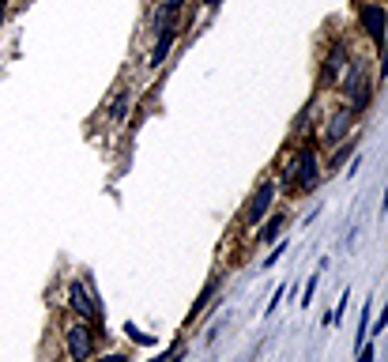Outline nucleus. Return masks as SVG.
<instances>
[{
	"label": "nucleus",
	"mask_w": 388,
	"mask_h": 362,
	"mask_svg": "<svg viewBox=\"0 0 388 362\" xmlns=\"http://www.w3.org/2000/svg\"><path fill=\"white\" fill-rule=\"evenodd\" d=\"M347 302H351V291H343V298L336 302V310H332V325L343 321V313H347Z\"/></svg>",
	"instance_id": "obj_15"
},
{
	"label": "nucleus",
	"mask_w": 388,
	"mask_h": 362,
	"mask_svg": "<svg viewBox=\"0 0 388 362\" xmlns=\"http://www.w3.org/2000/svg\"><path fill=\"white\" fill-rule=\"evenodd\" d=\"M275 193H279V185L275 181H260L257 189H253L249 196V204L241 207V223L245 227H260L264 219L272 215V204H275Z\"/></svg>",
	"instance_id": "obj_3"
},
{
	"label": "nucleus",
	"mask_w": 388,
	"mask_h": 362,
	"mask_svg": "<svg viewBox=\"0 0 388 362\" xmlns=\"http://www.w3.org/2000/svg\"><path fill=\"white\" fill-rule=\"evenodd\" d=\"M283 227H286V215H283V212H272V215L257 227V241H260V246H264V241H275V238L283 234Z\"/></svg>",
	"instance_id": "obj_10"
},
{
	"label": "nucleus",
	"mask_w": 388,
	"mask_h": 362,
	"mask_svg": "<svg viewBox=\"0 0 388 362\" xmlns=\"http://www.w3.org/2000/svg\"><path fill=\"white\" fill-rule=\"evenodd\" d=\"M215 291H219V279H207V287L200 291V298L193 302V310H188V321H196V317H200V313L207 310V302L215 298Z\"/></svg>",
	"instance_id": "obj_13"
},
{
	"label": "nucleus",
	"mask_w": 388,
	"mask_h": 362,
	"mask_svg": "<svg viewBox=\"0 0 388 362\" xmlns=\"http://www.w3.org/2000/svg\"><path fill=\"white\" fill-rule=\"evenodd\" d=\"M347 61H351V49L343 46V42H336V46L328 49V57H325V83H336L343 68H347Z\"/></svg>",
	"instance_id": "obj_8"
},
{
	"label": "nucleus",
	"mask_w": 388,
	"mask_h": 362,
	"mask_svg": "<svg viewBox=\"0 0 388 362\" xmlns=\"http://www.w3.org/2000/svg\"><path fill=\"white\" fill-rule=\"evenodd\" d=\"M358 27L365 30V38H370L373 46H384V35H388V12H384V4H377V0L362 4L358 8Z\"/></svg>",
	"instance_id": "obj_5"
},
{
	"label": "nucleus",
	"mask_w": 388,
	"mask_h": 362,
	"mask_svg": "<svg viewBox=\"0 0 388 362\" xmlns=\"http://www.w3.org/2000/svg\"><path fill=\"white\" fill-rule=\"evenodd\" d=\"M125 106H128V95H121L117 102H114V109H109V117H114V121H121V117H125Z\"/></svg>",
	"instance_id": "obj_20"
},
{
	"label": "nucleus",
	"mask_w": 388,
	"mask_h": 362,
	"mask_svg": "<svg viewBox=\"0 0 388 362\" xmlns=\"http://www.w3.org/2000/svg\"><path fill=\"white\" fill-rule=\"evenodd\" d=\"M339 87H343V98H347V109L351 114H362L365 106H370V68H365L362 61H347V68L339 76Z\"/></svg>",
	"instance_id": "obj_2"
},
{
	"label": "nucleus",
	"mask_w": 388,
	"mask_h": 362,
	"mask_svg": "<svg viewBox=\"0 0 388 362\" xmlns=\"http://www.w3.org/2000/svg\"><path fill=\"white\" fill-rule=\"evenodd\" d=\"M286 189H294V193H313L317 189V181H320V155H317V147L313 144H302L291 155V162H286Z\"/></svg>",
	"instance_id": "obj_1"
},
{
	"label": "nucleus",
	"mask_w": 388,
	"mask_h": 362,
	"mask_svg": "<svg viewBox=\"0 0 388 362\" xmlns=\"http://www.w3.org/2000/svg\"><path fill=\"white\" fill-rule=\"evenodd\" d=\"M354 117H358V114H351V109L332 114L328 125H325V133H320V140H325V144H343V140L354 133Z\"/></svg>",
	"instance_id": "obj_7"
},
{
	"label": "nucleus",
	"mask_w": 388,
	"mask_h": 362,
	"mask_svg": "<svg viewBox=\"0 0 388 362\" xmlns=\"http://www.w3.org/2000/svg\"><path fill=\"white\" fill-rule=\"evenodd\" d=\"M174 42H177V23H166L159 30V42H154V53H151V64L159 68V64H166V57H170V49H174Z\"/></svg>",
	"instance_id": "obj_9"
},
{
	"label": "nucleus",
	"mask_w": 388,
	"mask_h": 362,
	"mask_svg": "<svg viewBox=\"0 0 388 362\" xmlns=\"http://www.w3.org/2000/svg\"><path fill=\"white\" fill-rule=\"evenodd\" d=\"M381 80H388V35H384V46H381Z\"/></svg>",
	"instance_id": "obj_21"
},
{
	"label": "nucleus",
	"mask_w": 388,
	"mask_h": 362,
	"mask_svg": "<svg viewBox=\"0 0 388 362\" xmlns=\"http://www.w3.org/2000/svg\"><path fill=\"white\" fill-rule=\"evenodd\" d=\"M4 8H8V0H0V23H4Z\"/></svg>",
	"instance_id": "obj_24"
},
{
	"label": "nucleus",
	"mask_w": 388,
	"mask_h": 362,
	"mask_svg": "<svg viewBox=\"0 0 388 362\" xmlns=\"http://www.w3.org/2000/svg\"><path fill=\"white\" fill-rule=\"evenodd\" d=\"M286 246H291V241H279V246H275V249H272V253H268V257H264V268H275V260H279V257L286 253Z\"/></svg>",
	"instance_id": "obj_17"
},
{
	"label": "nucleus",
	"mask_w": 388,
	"mask_h": 362,
	"mask_svg": "<svg viewBox=\"0 0 388 362\" xmlns=\"http://www.w3.org/2000/svg\"><path fill=\"white\" fill-rule=\"evenodd\" d=\"M283 298H286V287H275V294H272V302H268V310H264V317H272L275 310H279Z\"/></svg>",
	"instance_id": "obj_18"
},
{
	"label": "nucleus",
	"mask_w": 388,
	"mask_h": 362,
	"mask_svg": "<svg viewBox=\"0 0 388 362\" xmlns=\"http://www.w3.org/2000/svg\"><path fill=\"white\" fill-rule=\"evenodd\" d=\"M347 155H351V144L343 140V144H336V155L328 159V167H343V159H347Z\"/></svg>",
	"instance_id": "obj_16"
},
{
	"label": "nucleus",
	"mask_w": 388,
	"mask_h": 362,
	"mask_svg": "<svg viewBox=\"0 0 388 362\" xmlns=\"http://www.w3.org/2000/svg\"><path fill=\"white\" fill-rule=\"evenodd\" d=\"M328 268V257H320V265H317V272H309V279H305V287H302V310H309L313 306V294H317V283H320V272Z\"/></svg>",
	"instance_id": "obj_12"
},
{
	"label": "nucleus",
	"mask_w": 388,
	"mask_h": 362,
	"mask_svg": "<svg viewBox=\"0 0 388 362\" xmlns=\"http://www.w3.org/2000/svg\"><path fill=\"white\" fill-rule=\"evenodd\" d=\"M98 362H128V358H125V355H117V351H114V355H102Z\"/></svg>",
	"instance_id": "obj_22"
},
{
	"label": "nucleus",
	"mask_w": 388,
	"mask_h": 362,
	"mask_svg": "<svg viewBox=\"0 0 388 362\" xmlns=\"http://www.w3.org/2000/svg\"><path fill=\"white\" fill-rule=\"evenodd\" d=\"M64 351H68V362H87L95 355V328L87 321L68 325V332H64Z\"/></svg>",
	"instance_id": "obj_4"
},
{
	"label": "nucleus",
	"mask_w": 388,
	"mask_h": 362,
	"mask_svg": "<svg viewBox=\"0 0 388 362\" xmlns=\"http://www.w3.org/2000/svg\"><path fill=\"white\" fill-rule=\"evenodd\" d=\"M204 4H207V8H219V4H223V0H204Z\"/></svg>",
	"instance_id": "obj_25"
},
{
	"label": "nucleus",
	"mask_w": 388,
	"mask_h": 362,
	"mask_svg": "<svg viewBox=\"0 0 388 362\" xmlns=\"http://www.w3.org/2000/svg\"><path fill=\"white\" fill-rule=\"evenodd\" d=\"M68 306L75 313H80V321H87V325H95L98 317H102V310H98V302L91 298V294H87V287L83 283H72L68 287Z\"/></svg>",
	"instance_id": "obj_6"
},
{
	"label": "nucleus",
	"mask_w": 388,
	"mask_h": 362,
	"mask_svg": "<svg viewBox=\"0 0 388 362\" xmlns=\"http://www.w3.org/2000/svg\"><path fill=\"white\" fill-rule=\"evenodd\" d=\"M377 358V351H373V344H362L358 351H354V362H373Z\"/></svg>",
	"instance_id": "obj_19"
},
{
	"label": "nucleus",
	"mask_w": 388,
	"mask_h": 362,
	"mask_svg": "<svg viewBox=\"0 0 388 362\" xmlns=\"http://www.w3.org/2000/svg\"><path fill=\"white\" fill-rule=\"evenodd\" d=\"M384 328H388V302L381 306V317H377V321L370 325V336H381V332H384Z\"/></svg>",
	"instance_id": "obj_14"
},
{
	"label": "nucleus",
	"mask_w": 388,
	"mask_h": 362,
	"mask_svg": "<svg viewBox=\"0 0 388 362\" xmlns=\"http://www.w3.org/2000/svg\"><path fill=\"white\" fill-rule=\"evenodd\" d=\"M370 325H373V298H365V302H362V313H358V332H354L351 351H358L365 339H370Z\"/></svg>",
	"instance_id": "obj_11"
},
{
	"label": "nucleus",
	"mask_w": 388,
	"mask_h": 362,
	"mask_svg": "<svg viewBox=\"0 0 388 362\" xmlns=\"http://www.w3.org/2000/svg\"><path fill=\"white\" fill-rule=\"evenodd\" d=\"M162 4H166V8H170V12H177V8H181V4H185V0H162Z\"/></svg>",
	"instance_id": "obj_23"
}]
</instances>
